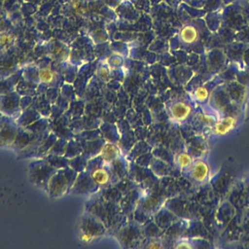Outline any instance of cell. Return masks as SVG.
<instances>
[{
    "label": "cell",
    "instance_id": "obj_1",
    "mask_svg": "<svg viewBox=\"0 0 249 249\" xmlns=\"http://www.w3.org/2000/svg\"><path fill=\"white\" fill-rule=\"evenodd\" d=\"M76 179L77 173L74 169L66 167L56 169L49 180L47 190L51 196H61L72 188Z\"/></svg>",
    "mask_w": 249,
    "mask_h": 249
},
{
    "label": "cell",
    "instance_id": "obj_2",
    "mask_svg": "<svg viewBox=\"0 0 249 249\" xmlns=\"http://www.w3.org/2000/svg\"><path fill=\"white\" fill-rule=\"evenodd\" d=\"M55 167L49 161L39 160H34L29 165V173L31 180L38 186H43L47 189L51 176L55 172Z\"/></svg>",
    "mask_w": 249,
    "mask_h": 249
},
{
    "label": "cell",
    "instance_id": "obj_3",
    "mask_svg": "<svg viewBox=\"0 0 249 249\" xmlns=\"http://www.w3.org/2000/svg\"><path fill=\"white\" fill-rule=\"evenodd\" d=\"M192 113V107L184 101H176L169 107L171 119L177 123L185 121Z\"/></svg>",
    "mask_w": 249,
    "mask_h": 249
},
{
    "label": "cell",
    "instance_id": "obj_4",
    "mask_svg": "<svg viewBox=\"0 0 249 249\" xmlns=\"http://www.w3.org/2000/svg\"><path fill=\"white\" fill-rule=\"evenodd\" d=\"M120 149L117 145L107 142L101 147L97 156L100 159L101 162H103L104 164H110L120 158Z\"/></svg>",
    "mask_w": 249,
    "mask_h": 249
},
{
    "label": "cell",
    "instance_id": "obj_5",
    "mask_svg": "<svg viewBox=\"0 0 249 249\" xmlns=\"http://www.w3.org/2000/svg\"><path fill=\"white\" fill-rule=\"evenodd\" d=\"M209 166L203 160H196L191 166V177L196 182H204L208 178Z\"/></svg>",
    "mask_w": 249,
    "mask_h": 249
},
{
    "label": "cell",
    "instance_id": "obj_6",
    "mask_svg": "<svg viewBox=\"0 0 249 249\" xmlns=\"http://www.w3.org/2000/svg\"><path fill=\"white\" fill-rule=\"evenodd\" d=\"M235 126V119L228 116L224 117L213 125V132L217 135H225L231 131Z\"/></svg>",
    "mask_w": 249,
    "mask_h": 249
},
{
    "label": "cell",
    "instance_id": "obj_7",
    "mask_svg": "<svg viewBox=\"0 0 249 249\" xmlns=\"http://www.w3.org/2000/svg\"><path fill=\"white\" fill-rule=\"evenodd\" d=\"M89 177L96 187L106 186L110 182V174L102 166L93 167L89 171Z\"/></svg>",
    "mask_w": 249,
    "mask_h": 249
},
{
    "label": "cell",
    "instance_id": "obj_8",
    "mask_svg": "<svg viewBox=\"0 0 249 249\" xmlns=\"http://www.w3.org/2000/svg\"><path fill=\"white\" fill-rule=\"evenodd\" d=\"M17 136H18V132L16 128L13 126L4 124L0 129V141L5 145L14 143L16 141Z\"/></svg>",
    "mask_w": 249,
    "mask_h": 249
},
{
    "label": "cell",
    "instance_id": "obj_9",
    "mask_svg": "<svg viewBox=\"0 0 249 249\" xmlns=\"http://www.w3.org/2000/svg\"><path fill=\"white\" fill-rule=\"evenodd\" d=\"M180 38L186 44H192L198 39V32L193 25H186L180 31Z\"/></svg>",
    "mask_w": 249,
    "mask_h": 249
},
{
    "label": "cell",
    "instance_id": "obj_10",
    "mask_svg": "<svg viewBox=\"0 0 249 249\" xmlns=\"http://www.w3.org/2000/svg\"><path fill=\"white\" fill-rule=\"evenodd\" d=\"M38 78L43 84H51L55 79V73L51 68H42L38 71Z\"/></svg>",
    "mask_w": 249,
    "mask_h": 249
},
{
    "label": "cell",
    "instance_id": "obj_11",
    "mask_svg": "<svg viewBox=\"0 0 249 249\" xmlns=\"http://www.w3.org/2000/svg\"><path fill=\"white\" fill-rule=\"evenodd\" d=\"M193 162V158L187 153H180L176 156V163L181 169L190 168Z\"/></svg>",
    "mask_w": 249,
    "mask_h": 249
},
{
    "label": "cell",
    "instance_id": "obj_12",
    "mask_svg": "<svg viewBox=\"0 0 249 249\" xmlns=\"http://www.w3.org/2000/svg\"><path fill=\"white\" fill-rule=\"evenodd\" d=\"M209 92L208 89L205 87H198L195 91H194V96L195 98L199 101V102H203L208 98Z\"/></svg>",
    "mask_w": 249,
    "mask_h": 249
},
{
    "label": "cell",
    "instance_id": "obj_13",
    "mask_svg": "<svg viewBox=\"0 0 249 249\" xmlns=\"http://www.w3.org/2000/svg\"><path fill=\"white\" fill-rule=\"evenodd\" d=\"M198 120L206 125H214L215 123H216L215 118L211 115H208V114H199L198 115Z\"/></svg>",
    "mask_w": 249,
    "mask_h": 249
},
{
    "label": "cell",
    "instance_id": "obj_14",
    "mask_svg": "<svg viewBox=\"0 0 249 249\" xmlns=\"http://www.w3.org/2000/svg\"><path fill=\"white\" fill-rule=\"evenodd\" d=\"M13 36L8 33L0 34V47H9L13 43Z\"/></svg>",
    "mask_w": 249,
    "mask_h": 249
},
{
    "label": "cell",
    "instance_id": "obj_15",
    "mask_svg": "<svg viewBox=\"0 0 249 249\" xmlns=\"http://www.w3.org/2000/svg\"><path fill=\"white\" fill-rule=\"evenodd\" d=\"M110 72L107 67H100L98 69V77L104 81H107L109 79Z\"/></svg>",
    "mask_w": 249,
    "mask_h": 249
},
{
    "label": "cell",
    "instance_id": "obj_16",
    "mask_svg": "<svg viewBox=\"0 0 249 249\" xmlns=\"http://www.w3.org/2000/svg\"><path fill=\"white\" fill-rule=\"evenodd\" d=\"M53 53H54V55H55L59 60H62V59H64V58L66 57V52H65V50H64L63 48H61V47H56Z\"/></svg>",
    "mask_w": 249,
    "mask_h": 249
},
{
    "label": "cell",
    "instance_id": "obj_17",
    "mask_svg": "<svg viewBox=\"0 0 249 249\" xmlns=\"http://www.w3.org/2000/svg\"><path fill=\"white\" fill-rule=\"evenodd\" d=\"M83 7H82V3H81V1L80 0H74L73 1V3H72V9L74 10V12L76 13V14H80L81 12H82V9Z\"/></svg>",
    "mask_w": 249,
    "mask_h": 249
},
{
    "label": "cell",
    "instance_id": "obj_18",
    "mask_svg": "<svg viewBox=\"0 0 249 249\" xmlns=\"http://www.w3.org/2000/svg\"><path fill=\"white\" fill-rule=\"evenodd\" d=\"M110 60H111L110 63H111L113 66H120V65L122 64V62H123L122 58L119 57V56H112V57L110 58Z\"/></svg>",
    "mask_w": 249,
    "mask_h": 249
},
{
    "label": "cell",
    "instance_id": "obj_19",
    "mask_svg": "<svg viewBox=\"0 0 249 249\" xmlns=\"http://www.w3.org/2000/svg\"><path fill=\"white\" fill-rule=\"evenodd\" d=\"M149 248H160L161 245L160 243H156L155 241L154 242H151L149 245H148Z\"/></svg>",
    "mask_w": 249,
    "mask_h": 249
},
{
    "label": "cell",
    "instance_id": "obj_20",
    "mask_svg": "<svg viewBox=\"0 0 249 249\" xmlns=\"http://www.w3.org/2000/svg\"><path fill=\"white\" fill-rule=\"evenodd\" d=\"M192 246L191 245H189V244H187V243H182V244H178L177 246H176V248H191Z\"/></svg>",
    "mask_w": 249,
    "mask_h": 249
},
{
    "label": "cell",
    "instance_id": "obj_21",
    "mask_svg": "<svg viewBox=\"0 0 249 249\" xmlns=\"http://www.w3.org/2000/svg\"><path fill=\"white\" fill-rule=\"evenodd\" d=\"M1 24H2V18H0V25H1Z\"/></svg>",
    "mask_w": 249,
    "mask_h": 249
}]
</instances>
